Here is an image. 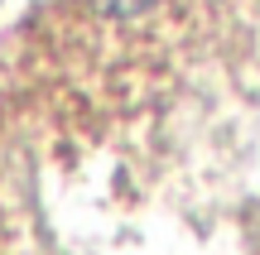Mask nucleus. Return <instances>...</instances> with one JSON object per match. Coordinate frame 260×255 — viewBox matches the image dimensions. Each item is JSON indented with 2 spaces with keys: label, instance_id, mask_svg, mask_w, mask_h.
I'll return each mask as SVG.
<instances>
[{
  "label": "nucleus",
  "instance_id": "obj_1",
  "mask_svg": "<svg viewBox=\"0 0 260 255\" xmlns=\"http://www.w3.org/2000/svg\"><path fill=\"white\" fill-rule=\"evenodd\" d=\"M226 0H63L68 48L87 58V72L106 67L111 82L145 87V77L169 72V58L203 44L212 15Z\"/></svg>",
  "mask_w": 260,
  "mask_h": 255
}]
</instances>
